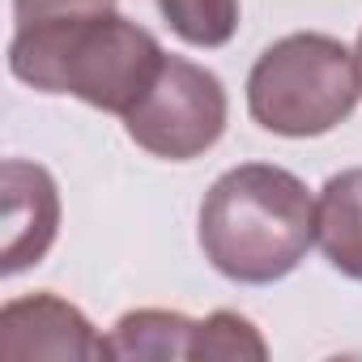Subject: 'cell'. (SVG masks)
Instances as JSON below:
<instances>
[{"mask_svg":"<svg viewBox=\"0 0 362 362\" xmlns=\"http://www.w3.org/2000/svg\"><path fill=\"white\" fill-rule=\"evenodd\" d=\"M197 243L226 281L273 286L315 247V197L286 166L239 162L209 184Z\"/></svg>","mask_w":362,"mask_h":362,"instance_id":"obj_1","label":"cell"},{"mask_svg":"<svg viewBox=\"0 0 362 362\" xmlns=\"http://www.w3.org/2000/svg\"><path fill=\"white\" fill-rule=\"evenodd\" d=\"M162 60V43L119 9L18 26L9 39V73L22 86L81 98L119 119L145 98Z\"/></svg>","mask_w":362,"mask_h":362,"instance_id":"obj_2","label":"cell"},{"mask_svg":"<svg viewBox=\"0 0 362 362\" xmlns=\"http://www.w3.org/2000/svg\"><path fill=\"white\" fill-rule=\"evenodd\" d=\"M362 98L354 52L320 30H298L269 43L247 73L252 119L290 141L324 136L354 115Z\"/></svg>","mask_w":362,"mask_h":362,"instance_id":"obj_3","label":"cell"},{"mask_svg":"<svg viewBox=\"0 0 362 362\" xmlns=\"http://www.w3.org/2000/svg\"><path fill=\"white\" fill-rule=\"evenodd\" d=\"M226 119L230 103L222 77L197 60L166 56L145 98L124 115V132L162 162H192L222 141Z\"/></svg>","mask_w":362,"mask_h":362,"instance_id":"obj_4","label":"cell"},{"mask_svg":"<svg viewBox=\"0 0 362 362\" xmlns=\"http://www.w3.org/2000/svg\"><path fill=\"white\" fill-rule=\"evenodd\" d=\"M0 358H77L103 362L111 358V341L90 324L81 307L69 298L39 290L26 298H9L0 307Z\"/></svg>","mask_w":362,"mask_h":362,"instance_id":"obj_5","label":"cell"},{"mask_svg":"<svg viewBox=\"0 0 362 362\" xmlns=\"http://www.w3.org/2000/svg\"><path fill=\"white\" fill-rule=\"evenodd\" d=\"M0 197H5V243H0V273L18 277L39 264L60 235V188L47 166L26 158H5L0 166Z\"/></svg>","mask_w":362,"mask_h":362,"instance_id":"obj_6","label":"cell"},{"mask_svg":"<svg viewBox=\"0 0 362 362\" xmlns=\"http://www.w3.org/2000/svg\"><path fill=\"white\" fill-rule=\"evenodd\" d=\"M315 243L341 277L362 281V166L332 175L320 188V197H315Z\"/></svg>","mask_w":362,"mask_h":362,"instance_id":"obj_7","label":"cell"},{"mask_svg":"<svg viewBox=\"0 0 362 362\" xmlns=\"http://www.w3.org/2000/svg\"><path fill=\"white\" fill-rule=\"evenodd\" d=\"M111 358L124 362H170V358H192L197 345V320H188L184 311H162V307H141V311H124L111 328Z\"/></svg>","mask_w":362,"mask_h":362,"instance_id":"obj_8","label":"cell"},{"mask_svg":"<svg viewBox=\"0 0 362 362\" xmlns=\"http://www.w3.org/2000/svg\"><path fill=\"white\" fill-rule=\"evenodd\" d=\"M158 13L188 47H226L239 30V0H158Z\"/></svg>","mask_w":362,"mask_h":362,"instance_id":"obj_9","label":"cell"},{"mask_svg":"<svg viewBox=\"0 0 362 362\" xmlns=\"http://www.w3.org/2000/svg\"><path fill=\"white\" fill-rule=\"evenodd\" d=\"M192 358H218V362H264L269 358V341L260 337V328L239 315V311H214L205 320H197V345Z\"/></svg>","mask_w":362,"mask_h":362,"instance_id":"obj_10","label":"cell"},{"mask_svg":"<svg viewBox=\"0 0 362 362\" xmlns=\"http://www.w3.org/2000/svg\"><path fill=\"white\" fill-rule=\"evenodd\" d=\"M119 0H13V22L35 26L52 18H77V13H107Z\"/></svg>","mask_w":362,"mask_h":362,"instance_id":"obj_11","label":"cell"},{"mask_svg":"<svg viewBox=\"0 0 362 362\" xmlns=\"http://www.w3.org/2000/svg\"><path fill=\"white\" fill-rule=\"evenodd\" d=\"M354 64H358V86H362V30H358V43H354Z\"/></svg>","mask_w":362,"mask_h":362,"instance_id":"obj_12","label":"cell"}]
</instances>
